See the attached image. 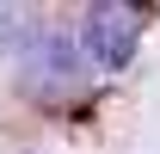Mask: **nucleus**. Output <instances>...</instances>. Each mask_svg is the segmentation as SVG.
Instances as JSON below:
<instances>
[{"instance_id": "1", "label": "nucleus", "mask_w": 160, "mask_h": 154, "mask_svg": "<svg viewBox=\"0 0 160 154\" xmlns=\"http://www.w3.org/2000/svg\"><path fill=\"white\" fill-rule=\"evenodd\" d=\"M19 86H25V99H37V105H62V99H74L80 86H86L74 43L62 37V31H31V37H25Z\"/></svg>"}, {"instance_id": "2", "label": "nucleus", "mask_w": 160, "mask_h": 154, "mask_svg": "<svg viewBox=\"0 0 160 154\" xmlns=\"http://www.w3.org/2000/svg\"><path fill=\"white\" fill-rule=\"evenodd\" d=\"M80 43H86V56L99 68H123L142 43V13L123 6V0H99L86 13V25H80Z\"/></svg>"}, {"instance_id": "3", "label": "nucleus", "mask_w": 160, "mask_h": 154, "mask_svg": "<svg viewBox=\"0 0 160 154\" xmlns=\"http://www.w3.org/2000/svg\"><path fill=\"white\" fill-rule=\"evenodd\" d=\"M19 43H25V25H19V13H12V6H0V56H12Z\"/></svg>"}]
</instances>
